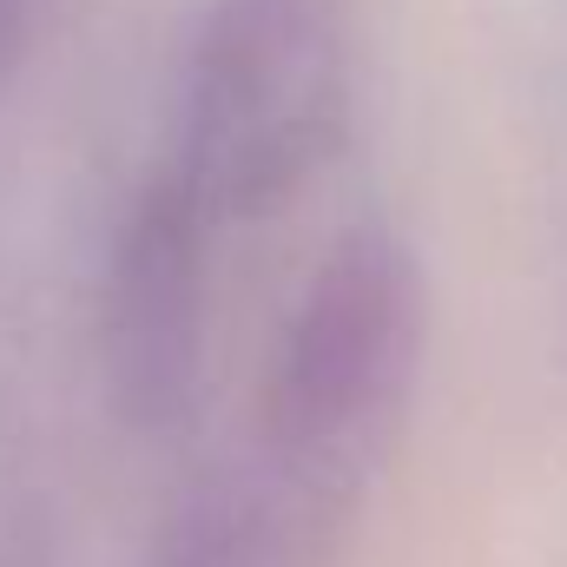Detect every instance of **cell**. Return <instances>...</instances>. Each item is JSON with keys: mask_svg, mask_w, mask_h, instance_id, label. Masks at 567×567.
<instances>
[{"mask_svg": "<svg viewBox=\"0 0 567 567\" xmlns=\"http://www.w3.org/2000/svg\"><path fill=\"white\" fill-rule=\"evenodd\" d=\"M423 357V258L383 225L343 231L284 310L238 449L198 482L290 567H330L416 410Z\"/></svg>", "mask_w": 567, "mask_h": 567, "instance_id": "cell-1", "label": "cell"}, {"mask_svg": "<svg viewBox=\"0 0 567 567\" xmlns=\"http://www.w3.org/2000/svg\"><path fill=\"white\" fill-rule=\"evenodd\" d=\"M363 100L357 0H212L120 238L218 278L337 165Z\"/></svg>", "mask_w": 567, "mask_h": 567, "instance_id": "cell-2", "label": "cell"}]
</instances>
